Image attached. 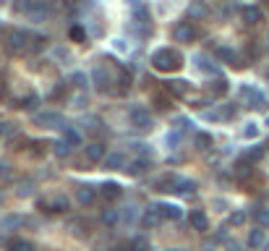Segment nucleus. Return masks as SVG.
<instances>
[{"instance_id": "35", "label": "nucleus", "mask_w": 269, "mask_h": 251, "mask_svg": "<svg viewBox=\"0 0 269 251\" xmlns=\"http://www.w3.org/2000/svg\"><path fill=\"white\" fill-rule=\"evenodd\" d=\"M256 134H259L256 123H246V128H243V136H246V139H256Z\"/></svg>"}, {"instance_id": "15", "label": "nucleus", "mask_w": 269, "mask_h": 251, "mask_svg": "<svg viewBox=\"0 0 269 251\" xmlns=\"http://www.w3.org/2000/svg\"><path fill=\"white\" fill-rule=\"evenodd\" d=\"M100 194H102L104 199H118L120 194H123V188H120V184L110 180V184H102V186H100Z\"/></svg>"}, {"instance_id": "10", "label": "nucleus", "mask_w": 269, "mask_h": 251, "mask_svg": "<svg viewBox=\"0 0 269 251\" xmlns=\"http://www.w3.org/2000/svg\"><path fill=\"white\" fill-rule=\"evenodd\" d=\"M157 207V212L162 214V220H180L183 218V212H180V207H175V204H154Z\"/></svg>"}, {"instance_id": "33", "label": "nucleus", "mask_w": 269, "mask_h": 251, "mask_svg": "<svg viewBox=\"0 0 269 251\" xmlns=\"http://www.w3.org/2000/svg\"><path fill=\"white\" fill-rule=\"evenodd\" d=\"M66 142L71 144V146H78V144H81V136H78L74 128H66Z\"/></svg>"}, {"instance_id": "34", "label": "nucleus", "mask_w": 269, "mask_h": 251, "mask_svg": "<svg viewBox=\"0 0 269 251\" xmlns=\"http://www.w3.org/2000/svg\"><path fill=\"white\" fill-rule=\"evenodd\" d=\"M131 248H134V251H146V248H149V241H146V238H134V241H131Z\"/></svg>"}, {"instance_id": "26", "label": "nucleus", "mask_w": 269, "mask_h": 251, "mask_svg": "<svg viewBox=\"0 0 269 251\" xmlns=\"http://www.w3.org/2000/svg\"><path fill=\"white\" fill-rule=\"evenodd\" d=\"M254 220H256V225H259V228H269V210L259 207V210L254 212Z\"/></svg>"}, {"instance_id": "44", "label": "nucleus", "mask_w": 269, "mask_h": 251, "mask_svg": "<svg viewBox=\"0 0 269 251\" xmlns=\"http://www.w3.org/2000/svg\"><path fill=\"white\" fill-rule=\"evenodd\" d=\"M266 123H269V118H266Z\"/></svg>"}, {"instance_id": "30", "label": "nucleus", "mask_w": 269, "mask_h": 251, "mask_svg": "<svg viewBox=\"0 0 269 251\" xmlns=\"http://www.w3.org/2000/svg\"><path fill=\"white\" fill-rule=\"evenodd\" d=\"M196 146L198 150H209V146H212V136L209 134H196Z\"/></svg>"}, {"instance_id": "11", "label": "nucleus", "mask_w": 269, "mask_h": 251, "mask_svg": "<svg viewBox=\"0 0 269 251\" xmlns=\"http://www.w3.org/2000/svg\"><path fill=\"white\" fill-rule=\"evenodd\" d=\"M240 16H243V24L256 26L262 21V10L256 8V6H246V8H240Z\"/></svg>"}, {"instance_id": "18", "label": "nucleus", "mask_w": 269, "mask_h": 251, "mask_svg": "<svg viewBox=\"0 0 269 251\" xmlns=\"http://www.w3.org/2000/svg\"><path fill=\"white\" fill-rule=\"evenodd\" d=\"M209 92H212V97H222L228 92V78H222V76H217L212 84H209Z\"/></svg>"}, {"instance_id": "2", "label": "nucleus", "mask_w": 269, "mask_h": 251, "mask_svg": "<svg viewBox=\"0 0 269 251\" xmlns=\"http://www.w3.org/2000/svg\"><path fill=\"white\" fill-rule=\"evenodd\" d=\"M6 44H8V52L18 55V52L29 50V34H26L24 29H14V32H8V40H6Z\"/></svg>"}, {"instance_id": "22", "label": "nucleus", "mask_w": 269, "mask_h": 251, "mask_svg": "<svg viewBox=\"0 0 269 251\" xmlns=\"http://www.w3.org/2000/svg\"><path fill=\"white\" fill-rule=\"evenodd\" d=\"M264 241H266V236H264L262 228L251 230V236H248V246H251V248H262V246H264Z\"/></svg>"}, {"instance_id": "24", "label": "nucleus", "mask_w": 269, "mask_h": 251, "mask_svg": "<svg viewBox=\"0 0 269 251\" xmlns=\"http://www.w3.org/2000/svg\"><path fill=\"white\" fill-rule=\"evenodd\" d=\"M18 225H24V218H18V214H8V218H3V222H0L3 230H14Z\"/></svg>"}, {"instance_id": "4", "label": "nucleus", "mask_w": 269, "mask_h": 251, "mask_svg": "<svg viewBox=\"0 0 269 251\" xmlns=\"http://www.w3.org/2000/svg\"><path fill=\"white\" fill-rule=\"evenodd\" d=\"M240 100H243L248 108H256V110H264V108L269 105L266 97L259 92V89H254V86H243V89H240Z\"/></svg>"}, {"instance_id": "1", "label": "nucleus", "mask_w": 269, "mask_h": 251, "mask_svg": "<svg viewBox=\"0 0 269 251\" xmlns=\"http://www.w3.org/2000/svg\"><path fill=\"white\" fill-rule=\"evenodd\" d=\"M152 68L160 74H172L183 68V55L178 50H170V48H160L154 55H152Z\"/></svg>"}, {"instance_id": "13", "label": "nucleus", "mask_w": 269, "mask_h": 251, "mask_svg": "<svg viewBox=\"0 0 269 251\" xmlns=\"http://www.w3.org/2000/svg\"><path fill=\"white\" fill-rule=\"evenodd\" d=\"M40 207L50 210V212H66L68 210V199L66 196H55V199H48V202H40Z\"/></svg>"}, {"instance_id": "14", "label": "nucleus", "mask_w": 269, "mask_h": 251, "mask_svg": "<svg viewBox=\"0 0 269 251\" xmlns=\"http://www.w3.org/2000/svg\"><path fill=\"white\" fill-rule=\"evenodd\" d=\"M76 196H78V204H84V207H89V204H94V199H97V191L92 188V186H81V188L76 191Z\"/></svg>"}, {"instance_id": "25", "label": "nucleus", "mask_w": 269, "mask_h": 251, "mask_svg": "<svg viewBox=\"0 0 269 251\" xmlns=\"http://www.w3.org/2000/svg\"><path fill=\"white\" fill-rule=\"evenodd\" d=\"M194 188H196V184H194V180L178 178V180H175V188H172V191H178V194H194Z\"/></svg>"}, {"instance_id": "9", "label": "nucleus", "mask_w": 269, "mask_h": 251, "mask_svg": "<svg viewBox=\"0 0 269 251\" xmlns=\"http://www.w3.org/2000/svg\"><path fill=\"white\" fill-rule=\"evenodd\" d=\"M188 222H191L194 230H198V233H206V230H209V220H206V214H204L202 210H194V212L188 214Z\"/></svg>"}, {"instance_id": "31", "label": "nucleus", "mask_w": 269, "mask_h": 251, "mask_svg": "<svg viewBox=\"0 0 269 251\" xmlns=\"http://www.w3.org/2000/svg\"><path fill=\"white\" fill-rule=\"evenodd\" d=\"M37 102H40V97H37V94H29V97H21V100H18V108L32 110L34 105H37Z\"/></svg>"}, {"instance_id": "28", "label": "nucleus", "mask_w": 269, "mask_h": 251, "mask_svg": "<svg viewBox=\"0 0 269 251\" xmlns=\"http://www.w3.org/2000/svg\"><path fill=\"white\" fill-rule=\"evenodd\" d=\"M52 146H55V154L58 157H68V154H71V144H68L66 139L63 142H55Z\"/></svg>"}, {"instance_id": "8", "label": "nucleus", "mask_w": 269, "mask_h": 251, "mask_svg": "<svg viewBox=\"0 0 269 251\" xmlns=\"http://www.w3.org/2000/svg\"><path fill=\"white\" fill-rule=\"evenodd\" d=\"M108 157V146H104L102 142H94L86 146V160L89 162H102V160Z\"/></svg>"}, {"instance_id": "38", "label": "nucleus", "mask_w": 269, "mask_h": 251, "mask_svg": "<svg viewBox=\"0 0 269 251\" xmlns=\"http://www.w3.org/2000/svg\"><path fill=\"white\" fill-rule=\"evenodd\" d=\"M74 82H76V86L84 89V86H86V76H84V74H74Z\"/></svg>"}, {"instance_id": "20", "label": "nucleus", "mask_w": 269, "mask_h": 251, "mask_svg": "<svg viewBox=\"0 0 269 251\" xmlns=\"http://www.w3.org/2000/svg\"><path fill=\"white\" fill-rule=\"evenodd\" d=\"M94 82H97V89L100 92H108V86H110V76H104V68L97 66L94 68Z\"/></svg>"}, {"instance_id": "39", "label": "nucleus", "mask_w": 269, "mask_h": 251, "mask_svg": "<svg viewBox=\"0 0 269 251\" xmlns=\"http://www.w3.org/2000/svg\"><path fill=\"white\" fill-rule=\"evenodd\" d=\"M178 142H180V134H178V131H172V134H168V144H170V146H175V144H178Z\"/></svg>"}, {"instance_id": "37", "label": "nucleus", "mask_w": 269, "mask_h": 251, "mask_svg": "<svg viewBox=\"0 0 269 251\" xmlns=\"http://www.w3.org/2000/svg\"><path fill=\"white\" fill-rule=\"evenodd\" d=\"M71 40H74V42H81V40H86V32L81 29V26H71Z\"/></svg>"}, {"instance_id": "17", "label": "nucleus", "mask_w": 269, "mask_h": 251, "mask_svg": "<svg viewBox=\"0 0 269 251\" xmlns=\"http://www.w3.org/2000/svg\"><path fill=\"white\" fill-rule=\"evenodd\" d=\"M142 222H144V228H157V225H162V214L157 212V207H149V210L144 212Z\"/></svg>"}, {"instance_id": "16", "label": "nucleus", "mask_w": 269, "mask_h": 251, "mask_svg": "<svg viewBox=\"0 0 269 251\" xmlns=\"http://www.w3.org/2000/svg\"><path fill=\"white\" fill-rule=\"evenodd\" d=\"M102 162H104V168H108V170H120L126 165V157L120 152H110L108 157L102 160Z\"/></svg>"}, {"instance_id": "36", "label": "nucleus", "mask_w": 269, "mask_h": 251, "mask_svg": "<svg viewBox=\"0 0 269 251\" xmlns=\"http://www.w3.org/2000/svg\"><path fill=\"white\" fill-rule=\"evenodd\" d=\"M246 222V212H240V210H236L230 214V225H243Z\"/></svg>"}, {"instance_id": "27", "label": "nucleus", "mask_w": 269, "mask_h": 251, "mask_svg": "<svg viewBox=\"0 0 269 251\" xmlns=\"http://www.w3.org/2000/svg\"><path fill=\"white\" fill-rule=\"evenodd\" d=\"M266 154V150L264 146H251L248 152H246V160H248V162H259V160Z\"/></svg>"}, {"instance_id": "40", "label": "nucleus", "mask_w": 269, "mask_h": 251, "mask_svg": "<svg viewBox=\"0 0 269 251\" xmlns=\"http://www.w3.org/2000/svg\"><path fill=\"white\" fill-rule=\"evenodd\" d=\"M42 42H44L42 37H34V44H29V50H34V52H40V50H42Z\"/></svg>"}, {"instance_id": "23", "label": "nucleus", "mask_w": 269, "mask_h": 251, "mask_svg": "<svg viewBox=\"0 0 269 251\" xmlns=\"http://www.w3.org/2000/svg\"><path fill=\"white\" fill-rule=\"evenodd\" d=\"M146 168H149V160H134L126 170H128V176H142Z\"/></svg>"}, {"instance_id": "43", "label": "nucleus", "mask_w": 269, "mask_h": 251, "mask_svg": "<svg viewBox=\"0 0 269 251\" xmlns=\"http://www.w3.org/2000/svg\"><path fill=\"white\" fill-rule=\"evenodd\" d=\"M170 251H178V248H170Z\"/></svg>"}, {"instance_id": "21", "label": "nucleus", "mask_w": 269, "mask_h": 251, "mask_svg": "<svg viewBox=\"0 0 269 251\" xmlns=\"http://www.w3.org/2000/svg\"><path fill=\"white\" fill-rule=\"evenodd\" d=\"M81 128H84L86 134H92V136H100V134H102V120H100V118H86Z\"/></svg>"}, {"instance_id": "6", "label": "nucleus", "mask_w": 269, "mask_h": 251, "mask_svg": "<svg viewBox=\"0 0 269 251\" xmlns=\"http://www.w3.org/2000/svg\"><path fill=\"white\" fill-rule=\"evenodd\" d=\"M172 37H175V42H194L196 40V29H194L191 21H180V24H175Z\"/></svg>"}, {"instance_id": "5", "label": "nucleus", "mask_w": 269, "mask_h": 251, "mask_svg": "<svg viewBox=\"0 0 269 251\" xmlns=\"http://www.w3.org/2000/svg\"><path fill=\"white\" fill-rule=\"evenodd\" d=\"M128 118H131V126H136V128H142V131H146V128L154 126V120H152V116H149L146 108H131Z\"/></svg>"}, {"instance_id": "3", "label": "nucleus", "mask_w": 269, "mask_h": 251, "mask_svg": "<svg viewBox=\"0 0 269 251\" xmlns=\"http://www.w3.org/2000/svg\"><path fill=\"white\" fill-rule=\"evenodd\" d=\"M34 123H37V126H42V128H63V131L68 128L60 112H52V110L37 112V116H34Z\"/></svg>"}, {"instance_id": "29", "label": "nucleus", "mask_w": 269, "mask_h": 251, "mask_svg": "<svg viewBox=\"0 0 269 251\" xmlns=\"http://www.w3.org/2000/svg\"><path fill=\"white\" fill-rule=\"evenodd\" d=\"M102 222L112 228L115 222H118V210H104V212H102Z\"/></svg>"}, {"instance_id": "12", "label": "nucleus", "mask_w": 269, "mask_h": 251, "mask_svg": "<svg viewBox=\"0 0 269 251\" xmlns=\"http://www.w3.org/2000/svg\"><path fill=\"white\" fill-rule=\"evenodd\" d=\"M214 55H217V60H225V63L236 66V68H240V66H243V63L238 60V55H236V50H232V48H217V50H214Z\"/></svg>"}, {"instance_id": "7", "label": "nucleus", "mask_w": 269, "mask_h": 251, "mask_svg": "<svg viewBox=\"0 0 269 251\" xmlns=\"http://www.w3.org/2000/svg\"><path fill=\"white\" fill-rule=\"evenodd\" d=\"M165 89H168V94H172V97H186V94H188V89H191V84L183 82V78H170V82L165 84Z\"/></svg>"}, {"instance_id": "42", "label": "nucleus", "mask_w": 269, "mask_h": 251, "mask_svg": "<svg viewBox=\"0 0 269 251\" xmlns=\"http://www.w3.org/2000/svg\"><path fill=\"white\" fill-rule=\"evenodd\" d=\"M0 176H3V178H8V176H10V170H8V165H0Z\"/></svg>"}, {"instance_id": "32", "label": "nucleus", "mask_w": 269, "mask_h": 251, "mask_svg": "<svg viewBox=\"0 0 269 251\" xmlns=\"http://www.w3.org/2000/svg\"><path fill=\"white\" fill-rule=\"evenodd\" d=\"M248 173H251V162H248V160H246V162H238V165H236V176H238V178H246Z\"/></svg>"}, {"instance_id": "41", "label": "nucleus", "mask_w": 269, "mask_h": 251, "mask_svg": "<svg viewBox=\"0 0 269 251\" xmlns=\"http://www.w3.org/2000/svg\"><path fill=\"white\" fill-rule=\"evenodd\" d=\"M154 105H157L160 110H165V108H168V100H165V97H157V100H154Z\"/></svg>"}, {"instance_id": "19", "label": "nucleus", "mask_w": 269, "mask_h": 251, "mask_svg": "<svg viewBox=\"0 0 269 251\" xmlns=\"http://www.w3.org/2000/svg\"><path fill=\"white\" fill-rule=\"evenodd\" d=\"M8 251H34V244L24 241V238H10V241H8Z\"/></svg>"}]
</instances>
